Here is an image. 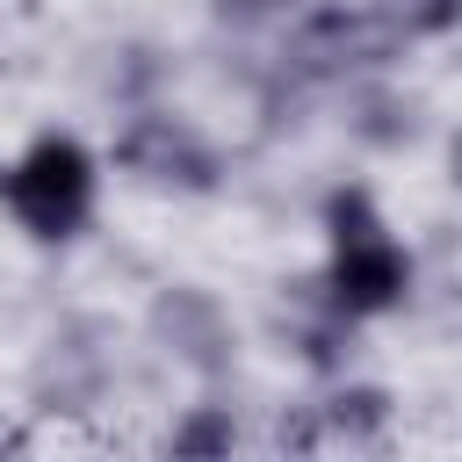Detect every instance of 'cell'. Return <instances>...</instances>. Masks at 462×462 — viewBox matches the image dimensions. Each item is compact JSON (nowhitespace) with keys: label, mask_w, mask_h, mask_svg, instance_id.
<instances>
[{"label":"cell","mask_w":462,"mask_h":462,"mask_svg":"<svg viewBox=\"0 0 462 462\" xmlns=\"http://www.w3.org/2000/svg\"><path fill=\"white\" fill-rule=\"evenodd\" d=\"M397 51V36L375 22V7H310L289 43H282V79H354L368 65H383Z\"/></svg>","instance_id":"cell-3"},{"label":"cell","mask_w":462,"mask_h":462,"mask_svg":"<svg viewBox=\"0 0 462 462\" xmlns=\"http://www.w3.org/2000/svg\"><path fill=\"white\" fill-rule=\"evenodd\" d=\"M455 173H462V144H455Z\"/></svg>","instance_id":"cell-12"},{"label":"cell","mask_w":462,"mask_h":462,"mask_svg":"<svg viewBox=\"0 0 462 462\" xmlns=\"http://www.w3.org/2000/svg\"><path fill=\"white\" fill-rule=\"evenodd\" d=\"M318 426H325V440L368 448V440H383V426H390V397H383L375 383H346V390H332V397L318 404Z\"/></svg>","instance_id":"cell-7"},{"label":"cell","mask_w":462,"mask_h":462,"mask_svg":"<svg viewBox=\"0 0 462 462\" xmlns=\"http://www.w3.org/2000/svg\"><path fill=\"white\" fill-rule=\"evenodd\" d=\"M325 231H332V260H325V274H318L325 303H332L339 318H354V325L397 310L404 289H411V260H404V245L390 238L375 195H368V188H332V195H325Z\"/></svg>","instance_id":"cell-1"},{"label":"cell","mask_w":462,"mask_h":462,"mask_svg":"<svg viewBox=\"0 0 462 462\" xmlns=\"http://www.w3.org/2000/svg\"><path fill=\"white\" fill-rule=\"evenodd\" d=\"M238 440V426H231V404H202L195 419H180L173 433H166V448L173 455H224Z\"/></svg>","instance_id":"cell-9"},{"label":"cell","mask_w":462,"mask_h":462,"mask_svg":"<svg viewBox=\"0 0 462 462\" xmlns=\"http://www.w3.org/2000/svg\"><path fill=\"white\" fill-rule=\"evenodd\" d=\"M361 137H383V144L411 137V101H383V94H368V101H361Z\"/></svg>","instance_id":"cell-10"},{"label":"cell","mask_w":462,"mask_h":462,"mask_svg":"<svg viewBox=\"0 0 462 462\" xmlns=\"http://www.w3.org/2000/svg\"><path fill=\"white\" fill-rule=\"evenodd\" d=\"M130 180H152V188H217V152L209 137L173 116V108H130V123L116 130V152H108Z\"/></svg>","instance_id":"cell-4"},{"label":"cell","mask_w":462,"mask_h":462,"mask_svg":"<svg viewBox=\"0 0 462 462\" xmlns=\"http://www.w3.org/2000/svg\"><path fill=\"white\" fill-rule=\"evenodd\" d=\"M123 58H130V65H116V94L144 108V87L159 79V58H152V51H123Z\"/></svg>","instance_id":"cell-11"},{"label":"cell","mask_w":462,"mask_h":462,"mask_svg":"<svg viewBox=\"0 0 462 462\" xmlns=\"http://www.w3.org/2000/svg\"><path fill=\"white\" fill-rule=\"evenodd\" d=\"M152 332H159L166 354H173L180 368H195V375H224V368H231V318H224V303L202 296V289H166V296L152 303Z\"/></svg>","instance_id":"cell-5"},{"label":"cell","mask_w":462,"mask_h":462,"mask_svg":"<svg viewBox=\"0 0 462 462\" xmlns=\"http://www.w3.org/2000/svg\"><path fill=\"white\" fill-rule=\"evenodd\" d=\"M368 7H375V22H383L397 43H411V36H440V29L462 22V0H368Z\"/></svg>","instance_id":"cell-8"},{"label":"cell","mask_w":462,"mask_h":462,"mask_svg":"<svg viewBox=\"0 0 462 462\" xmlns=\"http://www.w3.org/2000/svg\"><path fill=\"white\" fill-rule=\"evenodd\" d=\"M245 7H267V0H245Z\"/></svg>","instance_id":"cell-13"},{"label":"cell","mask_w":462,"mask_h":462,"mask_svg":"<svg viewBox=\"0 0 462 462\" xmlns=\"http://www.w3.org/2000/svg\"><path fill=\"white\" fill-rule=\"evenodd\" d=\"M101 325H65L36 368V404L43 411H87L101 390H108V354L94 346Z\"/></svg>","instance_id":"cell-6"},{"label":"cell","mask_w":462,"mask_h":462,"mask_svg":"<svg viewBox=\"0 0 462 462\" xmlns=\"http://www.w3.org/2000/svg\"><path fill=\"white\" fill-rule=\"evenodd\" d=\"M0 202H7L14 224H22L29 238H43V245L79 238L87 217H94V152H87L79 137H65V130L36 137V144L0 173Z\"/></svg>","instance_id":"cell-2"}]
</instances>
